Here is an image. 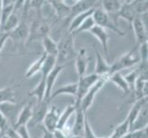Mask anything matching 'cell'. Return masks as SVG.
<instances>
[{
  "label": "cell",
  "mask_w": 148,
  "mask_h": 138,
  "mask_svg": "<svg viewBox=\"0 0 148 138\" xmlns=\"http://www.w3.org/2000/svg\"><path fill=\"white\" fill-rule=\"evenodd\" d=\"M95 54H96V65H95L94 74L100 76V78H102V76L109 78L111 75V65H110L107 62L99 50L95 49Z\"/></svg>",
  "instance_id": "4fadbf2b"
},
{
  "label": "cell",
  "mask_w": 148,
  "mask_h": 138,
  "mask_svg": "<svg viewBox=\"0 0 148 138\" xmlns=\"http://www.w3.org/2000/svg\"><path fill=\"white\" fill-rule=\"evenodd\" d=\"M68 65H56L55 67L52 70L48 76L45 79V84H46V92H45V98L44 100H47L51 101V95L53 93V89L54 84L57 80L60 74L63 72V70Z\"/></svg>",
  "instance_id": "8fae6325"
},
{
  "label": "cell",
  "mask_w": 148,
  "mask_h": 138,
  "mask_svg": "<svg viewBox=\"0 0 148 138\" xmlns=\"http://www.w3.org/2000/svg\"><path fill=\"white\" fill-rule=\"evenodd\" d=\"M138 72V78L143 81H148V62L141 61L138 67L136 68Z\"/></svg>",
  "instance_id": "e575fe53"
},
{
  "label": "cell",
  "mask_w": 148,
  "mask_h": 138,
  "mask_svg": "<svg viewBox=\"0 0 148 138\" xmlns=\"http://www.w3.org/2000/svg\"><path fill=\"white\" fill-rule=\"evenodd\" d=\"M99 2L92 1V0H77L75 3L71 7V14H70V20L72 19L76 15L81 14L83 12L88 11V10L94 8L99 5Z\"/></svg>",
  "instance_id": "ac0fdd59"
},
{
  "label": "cell",
  "mask_w": 148,
  "mask_h": 138,
  "mask_svg": "<svg viewBox=\"0 0 148 138\" xmlns=\"http://www.w3.org/2000/svg\"><path fill=\"white\" fill-rule=\"evenodd\" d=\"M75 37L74 35L68 32H64L61 36L59 42L57 43L58 52L56 56L57 65H68L66 63L75 58Z\"/></svg>",
  "instance_id": "6da1fadb"
},
{
  "label": "cell",
  "mask_w": 148,
  "mask_h": 138,
  "mask_svg": "<svg viewBox=\"0 0 148 138\" xmlns=\"http://www.w3.org/2000/svg\"><path fill=\"white\" fill-rule=\"evenodd\" d=\"M24 103H3L0 104V111L8 119L11 126L15 124L17 117Z\"/></svg>",
  "instance_id": "7c38bea8"
},
{
  "label": "cell",
  "mask_w": 148,
  "mask_h": 138,
  "mask_svg": "<svg viewBox=\"0 0 148 138\" xmlns=\"http://www.w3.org/2000/svg\"><path fill=\"white\" fill-rule=\"evenodd\" d=\"M0 138H9L8 135H1V137H0Z\"/></svg>",
  "instance_id": "f6af8a7d"
},
{
  "label": "cell",
  "mask_w": 148,
  "mask_h": 138,
  "mask_svg": "<svg viewBox=\"0 0 148 138\" xmlns=\"http://www.w3.org/2000/svg\"><path fill=\"white\" fill-rule=\"evenodd\" d=\"M2 8H3V1L2 0H0V13H1Z\"/></svg>",
  "instance_id": "ee69618b"
},
{
  "label": "cell",
  "mask_w": 148,
  "mask_h": 138,
  "mask_svg": "<svg viewBox=\"0 0 148 138\" xmlns=\"http://www.w3.org/2000/svg\"><path fill=\"white\" fill-rule=\"evenodd\" d=\"M90 34L93 35L95 38L98 39L99 43L102 46L103 49V53L106 56L109 55V40H110V35L107 32V30L101 27H99L95 25V26L90 30Z\"/></svg>",
  "instance_id": "e0dca14e"
},
{
  "label": "cell",
  "mask_w": 148,
  "mask_h": 138,
  "mask_svg": "<svg viewBox=\"0 0 148 138\" xmlns=\"http://www.w3.org/2000/svg\"><path fill=\"white\" fill-rule=\"evenodd\" d=\"M144 130H145V134H146V136H147V138H148V124L144 128Z\"/></svg>",
  "instance_id": "7bdbcfd3"
},
{
  "label": "cell",
  "mask_w": 148,
  "mask_h": 138,
  "mask_svg": "<svg viewBox=\"0 0 148 138\" xmlns=\"http://www.w3.org/2000/svg\"><path fill=\"white\" fill-rule=\"evenodd\" d=\"M131 27L134 30V32L135 35V39H136V45H142L143 43H145L147 42V33H146V30L143 25V22L140 19V15L137 17L134 21H132Z\"/></svg>",
  "instance_id": "ffe728a7"
},
{
  "label": "cell",
  "mask_w": 148,
  "mask_h": 138,
  "mask_svg": "<svg viewBox=\"0 0 148 138\" xmlns=\"http://www.w3.org/2000/svg\"><path fill=\"white\" fill-rule=\"evenodd\" d=\"M92 18L95 21V24L97 26L101 27L107 30H110L111 32H115L116 34H118L119 36L123 37L125 36V32L119 28V26L117 25L113 20L111 19V18L107 14L102 8L100 7V4L99 6H97L94 9V12L92 14Z\"/></svg>",
  "instance_id": "3957f363"
},
{
  "label": "cell",
  "mask_w": 148,
  "mask_h": 138,
  "mask_svg": "<svg viewBox=\"0 0 148 138\" xmlns=\"http://www.w3.org/2000/svg\"><path fill=\"white\" fill-rule=\"evenodd\" d=\"M46 56H47V54L42 53L40 55V57L37 60L34 61V62L32 63V65H30L28 68V70L26 71V74H25L26 78H32V76H34L35 75H37L38 73H40L43 63H44L45 59H46Z\"/></svg>",
  "instance_id": "cb8c5ba5"
},
{
  "label": "cell",
  "mask_w": 148,
  "mask_h": 138,
  "mask_svg": "<svg viewBox=\"0 0 148 138\" xmlns=\"http://www.w3.org/2000/svg\"><path fill=\"white\" fill-rule=\"evenodd\" d=\"M138 16L139 14L136 11L134 1H125L122 3V6L120 9V11L117 14V19L118 18L124 19L129 22L130 25H132V21Z\"/></svg>",
  "instance_id": "5bb4252c"
},
{
  "label": "cell",
  "mask_w": 148,
  "mask_h": 138,
  "mask_svg": "<svg viewBox=\"0 0 148 138\" xmlns=\"http://www.w3.org/2000/svg\"><path fill=\"white\" fill-rule=\"evenodd\" d=\"M75 111V103L73 104H68L65 107V109L61 111V114L59 117V121H58V125H57V129H63L64 126L67 125L68 121L71 118Z\"/></svg>",
  "instance_id": "484cf974"
},
{
  "label": "cell",
  "mask_w": 148,
  "mask_h": 138,
  "mask_svg": "<svg viewBox=\"0 0 148 138\" xmlns=\"http://www.w3.org/2000/svg\"><path fill=\"white\" fill-rule=\"evenodd\" d=\"M99 78L100 76H97L94 73L90 75H86L82 76V78H79V80L77 81V94H76L75 100L81 101V100L84 98V96L98 82Z\"/></svg>",
  "instance_id": "5b68a950"
},
{
  "label": "cell",
  "mask_w": 148,
  "mask_h": 138,
  "mask_svg": "<svg viewBox=\"0 0 148 138\" xmlns=\"http://www.w3.org/2000/svg\"><path fill=\"white\" fill-rule=\"evenodd\" d=\"M53 138H70L67 135L64 134V132L61 129H56L53 134H52Z\"/></svg>",
  "instance_id": "ab89813d"
},
{
  "label": "cell",
  "mask_w": 148,
  "mask_h": 138,
  "mask_svg": "<svg viewBox=\"0 0 148 138\" xmlns=\"http://www.w3.org/2000/svg\"><path fill=\"white\" fill-rule=\"evenodd\" d=\"M108 81H109V78H106V76H102V78H100L98 82H97L92 88L88 91V93H86L84 96V98L81 100V102H80L81 108L83 109V111L86 112V113L90 107L92 106L96 95L98 94V92L103 88L104 85L108 82Z\"/></svg>",
  "instance_id": "277c9868"
},
{
  "label": "cell",
  "mask_w": 148,
  "mask_h": 138,
  "mask_svg": "<svg viewBox=\"0 0 148 138\" xmlns=\"http://www.w3.org/2000/svg\"><path fill=\"white\" fill-rule=\"evenodd\" d=\"M1 135H2V134H1V131H0V137H1Z\"/></svg>",
  "instance_id": "c3c4849f"
},
{
  "label": "cell",
  "mask_w": 148,
  "mask_h": 138,
  "mask_svg": "<svg viewBox=\"0 0 148 138\" xmlns=\"http://www.w3.org/2000/svg\"><path fill=\"white\" fill-rule=\"evenodd\" d=\"M0 33H1V21H0Z\"/></svg>",
  "instance_id": "7dc6e473"
},
{
  "label": "cell",
  "mask_w": 148,
  "mask_h": 138,
  "mask_svg": "<svg viewBox=\"0 0 148 138\" xmlns=\"http://www.w3.org/2000/svg\"><path fill=\"white\" fill-rule=\"evenodd\" d=\"M71 138H83V137H81V136H74V135H73Z\"/></svg>",
  "instance_id": "bcb514c9"
},
{
  "label": "cell",
  "mask_w": 148,
  "mask_h": 138,
  "mask_svg": "<svg viewBox=\"0 0 148 138\" xmlns=\"http://www.w3.org/2000/svg\"><path fill=\"white\" fill-rule=\"evenodd\" d=\"M15 131L17 132V134L20 136V138H32L30 135L28 131V127L27 125H21V126H18L16 128H14Z\"/></svg>",
  "instance_id": "8d00e7d4"
},
{
  "label": "cell",
  "mask_w": 148,
  "mask_h": 138,
  "mask_svg": "<svg viewBox=\"0 0 148 138\" xmlns=\"http://www.w3.org/2000/svg\"><path fill=\"white\" fill-rule=\"evenodd\" d=\"M129 138H147L144 129L129 132Z\"/></svg>",
  "instance_id": "74e56055"
},
{
  "label": "cell",
  "mask_w": 148,
  "mask_h": 138,
  "mask_svg": "<svg viewBox=\"0 0 148 138\" xmlns=\"http://www.w3.org/2000/svg\"><path fill=\"white\" fill-rule=\"evenodd\" d=\"M141 62L139 54V46L135 45L126 54L121 55V57L111 64V74L121 72V70L129 68Z\"/></svg>",
  "instance_id": "7a4b0ae2"
},
{
  "label": "cell",
  "mask_w": 148,
  "mask_h": 138,
  "mask_svg": "<svg viewBox=\"0 0 148 138\" xmlns=\"http://www.w3.org/2000/svg\"><path fill=\"white\" fill-rule=\"evenodd\" d=\"M9 127H12L11 124H9V122L8 121L6 117H5V115L0 111V131H1L2 135L6 134V132L8 131Z\"/></svg>",
  "instance_id": "d590c367"
},
{
  "label": "cell",
  "mask_w": 148,
  "mask_h": 138,
  "mask_svg": "<svg viewBox=\"0 0 148 138\" xmlns=\"http://www.w3.org/2000/svg\"><path fill=\"white\" fill-rule=\"evenodd\" d=\"M33 103L32 102H28L25 103L23 107L20 110L19 113L17 117V120L15 124L12 125L13 128H16L18 126L21 125H28L29 124L30 120L32 118V111H33Z\"/></svg>",
  "instance_id": "9a60e30c"
},
{
  "label": "cell",
  "mask_w": 148,
  "mask_h": 138,
  "mask_svg": "<svg viewBox=\"0 0 148 138\" xmlns=\"http://www.w3.org/2000/svg\"><path fill=\"white\" fill-rule=\"evenodd\" d=\"M100 7L102 8V9L109 15V16L111 18V19L118 25L117 23V14L120 11V9L122 6L121 1H117V0H104V1L100 2Z\"/></svg>",
  "instance_id": "d6986e66"
},
{
  "label": "cell",
  "mask_w": 148,
  "mask_h": 138,
  "mask_svg": "<svg viewBox=\"0 0 148 138\" xmlns=\"http://www.w3.org/2000/svg\"><path fill=\"white\" fill-rule=\"evenodd\" d=\"M50 102H51L50 100H43L42 102H37L36 105L33 107L32 118L29 124L30 126L42 124L44 117L50 108Z\"/></svg>",
  "instance_id": "9c48e42d"
},
{
  "label": "cell",
  "mask_w": 148,
  "mask_h": 138,
  "mask_svg": "<svg viewBox=\"0 0 148 138\" xmlns=\"http://www.w3.org/2000/svg\"><path fill=\"white\" fill-rule=\"evenodd\" d=\"M48 3L53 10L56 19L67 20L68 22H70L71 8L67 6L64 1L63 0H52Z\"/></svg>",
  "instance_id": "30bf717a"
},
{
  "label": "cell",
  "mask_w": 148,
  "mask_h": 138,
  "mask_svg": "<svg viewBox=\"0 0 148 138\" xmlns=\"http://www.w3.org/2000/svg\"><path fill=\"white\" fill-rule=\"evenodd\" d=\"M81 101L75 100V122L72 127V135L74 136H81L83 137L84 135V128H85V119L86 117V113L81 108Z\"/></svg>",
  "instance_id": "8992f818"
},
{
  "label": "cell",
  "mask_w": 148,
  "mask_h": 138,
  "mask_svg": "<svg viewBox=\"0 0 148 138\" xmlns=\"http://www.w3.org/2000/svg\"><path fill=\"white\" fill-rule=\"evenodd\" d=\"M75 68L78 75V78H82V76H86L89 60H88V53H86V49L85 47L79 50L78 54H76L75 58Z\"/></svg>",
  "instance_id": "2e32d148"
},
{
  "label": "cell",
  "mask_w": 148,
  "mask_h": 138,
  "mask_svg": "<svg viewBox=\"0 0 148 138\" xmlns=\"http://www.w3.org/2000/svg\"><path fill=\"white\" fill-rule=\"evenodd\" d=\"M130 131H131L130 122L128 119L126 118L121 124H120L118 126L115 127L112 135L110 137H107V138H121L122 136H124L125 135L128 134Z\"/></svg>",
  "instance_id": "1f68e13d"
},
{
  "label": "cell",
  "mask_w": 148,
  "mask_h": 138,
  "mask_svg": "<svg viewBox=\"0 0 148 138\" xmlns=\"http://www.w3.org/2000/svg\"><path fill=\"white\" fill-rule=\"evenodd\" d=\"M76 94H77V82L70 83V84L60 87V88H58L55 91H53L52 95H51V100L61 95H69V96L74 97L75 99Z\"/></svg>",
  "instance_id": "603a6c76"
},
{
  "label": "cell",
  "mask_w": 148,
  "mask_h": 138,
  "mask_svg": "<svg viewBox=\"0 0 148 138\" xmlns=\"http://www.w3.org/2000/svg\"><path fill=\"white\" fill-rule=\"evenodd\" d=\"M16 95L13 87H6L0 89V104L3 103H16Z\"/></svg>",
  "instance_id": "f546056e"
},
{
  "label": "cell",
  "mask_w": 148,
  "mask_h": 138,
  "mask_svg": "<svg viewBox=\"0 0 148 138\" xmlns=\"http://www.w3.org/2000/svg\"><path fill=\"white\" fill-rule=\"evenodd\" d=\"M45 92H46V84H45V79L40 78L37 86L33 89L30 90L28 95L29 97H34L37 99V102H42L45 98Z\"/></svg>",
  "instance_id": "f1b7e54d"
},
{
  "label": "cell",
  "mask_w": 148,
  "mask_h": 138,
  "mask_svg": "<svg viewBox=\"0 0 148 138\" xmlns=\"http://www.w3.org/2000/svg\"><path fill=\"white\" fill-rule=\"evenodd\" d=\"M124 76V79L128 84V86L130 87L131 89V91L132 92L134 91V86L137 82V80H138V72H137V69L134 68V70H132L131 72H129L128 74H126Z\"/></svg>",
  "instance_id": "836d02e7"
},
{
  "label": "cell",
  "mask_w": 148,
  "mask_h": 138,
  "mask_svg": "<svg viewBox=\"0 0 148 138\" xmlns=\"http://www.w3.org/2000/svg\"><path fill=\"white\" fill-rule=\"evenodd\" d=\"M56 65H57V62H56L55 56H53V55H47L46 56V59H45L44 63H43L42 71H40L42 79H46L48 75L52 72V70L55 67Z\"/></svg>",
  "instance_id": "4dcf8cb0"
},
{
  "label": "cell",
  "mask_w": 148,
  "mask_h": 138,
  "mask_svg": "<svg viewBox=\"0 0 148 138\" xmlns=\"http://www.w3.org/2000/svg\"><path fill=\"white\" fill-rule=\"evenodd\" d=\"M109 81L115 84L119 89H121L122 91H123L124 94H130L132 92L130 87L128 86V84H127V82L124 79V76L121 75V72L111 74L109 76Z\"/></svg>",
  "instance_id": "d4e9b609"
},
{
  "label": "cell",
  "mask_w": 148,
  "mask_h": 138,
  "mask_svg": "<svg viewBox=\"0 0 148 138\" xmlns=\"http://www.w3.org/2000/svg\"><path fill=\"white\" fill-rule=\"evenodd\" d=\"M99 6V5H98ZM94 8H91L89 10H88V11H86V12H83V13H81V14H78V15H76L75 17H74L72 19L70 20V22H69V25H68V30H67V32H70V33H73L75 30H76L81 24H82L85 20L92 16V14L94 12Z\"/></svg>",
  "instance_id": "7402d4cb"
},
{
  "label": "cell",
  "mask_w": 148,
  "mask_h": 138,
  "mask_svg": "<svg viewBox=\"0 0 148 138\" xmlns=\"http://www.w3.org/2000/svg\"><path fill=\"white\" fill-rule=\"evenodd\" d=\"M147 124H148V100L144 104V106L142 107L138 116H137L135 122L132 126L131 131L144 129Z\"/></svg>",
  "instance_id": "44dd1931"
},
{
  "label": "cell",
  "mask_w": 148,
  "mask_h": 138,
  "mask_svg": "<svg viewBox=\"0 0 148 138\" xmlns=\"http://www.w3.org/2000/svg\"><path fill=\"white\" fill-rule=\"evenodd\" d=\"M5 135H8L9 138H20V136L17 134V132L15 131V129L13 128V127H9Z\"/></svg>",
  "instance_id": "60d3db41"
},
{
  "label": "cell",
  "mask_w": 148,
  "mask_h": 138,
  "mask_svg": "<svg viewBox=\"0 0 148 138\" xmlns=\"http://www.w3.org/2000/svg\"><path fill=\"white\" fill-rule=\"evenodd\" d=\"M140 19L143 22V25H144V27L146 30V33H147V36H148V11L147 12H145L140 15Z\"/></svg>",
  "instance_id": "f35d334b"
},
{
  "label": "cell",
  "mask_w": 148,
  "mask_h": 138,
  "mask_svg": "<svg viewBox=\"0 0 148 138\" xmlns=\"http://www.w3.org/2000/svg\"><path fill=\"white\" fill-rule=\"evenodd\" d=\"M60 114H61V111L56 106H52L49 108L42 122L43 128L49 134H53L57 129Z\"/></svg>",
  "instance_id": "52a82bcc"
},
{
  "label": "cell",
  "mask_w": 148,
  "mask_h": 138,
  "mask_svg": "<svg viewBox=\"0 0 148 138\" xmlns=\"http://www.w3.org/2000/svg\"><path fill=\"white\" fill-rule=\"evenodd\" d=\"M95 21H94V19H93V18H92V16L91 17H89V18H88L86 19L85 21L80 25L79 26V28L76 30H75V32L72 33L75 37H76V36H78V35L80 34V33H82V32H90V30L92 29L94 26H95Z\"/></svg>",
  "instance_id": "d6a6232c"
},
{
  "label": "cell",
  "mask_w": 148,
  "mask_h": 138,
  "mask_svg": "<svg viewBox=\"0 0 148 138\" xmlns=\"http://www.w3.org/2000/svg\"><path fill=\"white\" fill-rule=\"evenodd\" d=\"M148 98H144V99H141V100H135V102L134 103V105L132 106V108L129 111L128 115H127L126 118L128 119L129 122H130V127L132 128V124H134V122H135L137 116H138L139 112L142 109V107L144 106V104L147 101ZM131 132V131H130Z\"/></svg>",
  "instance_id": "4316f807"
},
{
  "label": "cell",
  "mask_w": 148,
  "mask_h": 138,
  "mask_svg": "<svg viewBox=\"0 0 148 138\" xmlns=\"http://www.w3.org/2000/svg\"><path fill=\"white\" fill-rule=\"evenodd\" d=\"M8 39H11L13 43H24L28 41L29 35V25L27 19H21L18 26L13 30L12 32L8 33Z\"/></svg>",
  "instance_id": "ba28073f"
},
{
  "label": "cell",
  "mask_w": 148,
  "mask_h": 138,
  "mask_svg": "<svg viewBox=\"0 0 148 138\" xmlns=\"http://www.w3.org/2000/svg\"><path fill=\"white\" fill-rule=\"evenodd\" d=\"M42 47H43V53L47 55H53V56H57L58 52V47H57V43L48 35V36L44 37L42 40Z\"/></svg>",
  "instance_id": "83f0119b"
},
{
  "label": "cell",
  "mask_w": 148,
  "mask_h": 138,
  "mask_svg": "<svg viewBox=\"0 0 148 138\" xmlns=\"http://www.w3.org/2000/svg\"><path fill=\"white\" fill-rule=\"evenodd\" d=\"M143 97L144 98H148V81H145L143 87Z\"/></svg>",
  "instance_id": "b9f144b4"
}]
</instances>
